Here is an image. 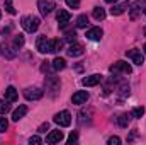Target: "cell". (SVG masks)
<instances>
[{
	"label": "cell",
	"instance_id": "1",
	"mask_svg": "<svg viewBox=\"0 0 146 145\" xmlns=\"http://www.w3.org/2000/svg\"><path fill=\"white\" fill-rule=\"evenodd\" d=\"M21 24H22V28H24L26 33H36L37 29H39L41 21H39V17H34V15H26V17H22Z\"/></svg>",
	"mask_w": 146,
	"mask_h": 145
},
{
	"label": "cell",
	"instance_id": "2",
	"mask_svg": "<svg viewBox=\"0 0 146 145\" xmlns=\"http://www.w3.org/2000/svg\"><path fill=\"white\" fill-rule=\"evenodd\" d=\"M44 82H46V91L49 92L51 97H54L58 94V91H60V85H61L60 84V79L58 77H53V75H48Z\"/></svg>",
	"mask_w": 146,
	"mask_h": 145
},
{
	"label": "cell",
	"instance_id": "3",
	"mask_svg": "<svg viewBox=\"0 0 146 145\" xmlns=\"http://www.w3.org/2000/svg\"><path fill=\"white\" fill-rule=\"evenodd\" d=\"M109 72L114 73V75H117V73H126V75H127V73L133 72V67H131L129 63H126V62L121 60V62H115L114 65H110Z\"/></svg>",
	"mask_w": 146,
	"mask_h": 145
},
{
	"label": "cell",
	"instance_id": "4",
	"mask_svg": "<svg viewBox=\"0 0 146 145\" xmlns=\"http://www.w3.org/2000/svg\"><path fill=\"white\" fill-rule=\"evenodd\" d=\"M53 121H54L56 125L63 126V128H65V126H70V125H72V114H70L68 111H60V113L54 114Z\"/></svg>",
	"mask_w": 146,
	"mask_h": 145
},
{
	"label": "cell",
	"instance_id": "5",
	"mask_svg": "<svg viewBox=\"0 0 146 145\" xmlns=\"http://www.w3.org/2000/svg\"><path fill=\"white\" fill-rule=\"evenodd\" d=\"M37 9L42 15H48L53 12V9H56V2L54 0H37Z\"/></svg>",
	"mask_w": 146,
	"mask_h": 145
},
{
	"label": "cell",
	"instance_id": "6",
	"mask_svg": "<svg viewBox=\"0 0 146 145\" xmlns=\"http://www.w3.org/2000/svg\"><path fill=\"white\" fill-rule=\"evenodd\" d=\"M24 96H26V99H29V101H37V99H41V97L44 96V91L39 89V87H29V89L24 91Z\"/></svg>",
	"mask_w": 146,
	"mask_h": 145
},
{
	"label": "cell",
	"instance_id": "7",
	"mask_svg": "<svg viewBox=\"0 0 146 145\" xmlns=\"http://www.w3.org/2000/svg\"><path fill=\"white\" fill-rule=\"evenodd\" d=\"M126 56H127V58H131V60H133V63H136V65H143V63H145L143 53H141L139 50H129V51L126 53Z\"/></svg>",
	"mask_w": 146,
	"mask_h": 145
},
{
	"label": "cell",
	"instance_id": "8",
	"mask_svg": "<svg viewBox=\"0 0 146 145\" xmlns=\"http://www.w3.org/2000/svg\"><path fill=\"white\" fill-rule=\"evenodd\" d=\"M100 82H102V75H100V73H94V75L85 77V79L82 80V84H83L85 87H94V85H97V84H100Z\"/></svg>",
	"mask_w": 146,
	"mask_h": 145
},
{
	"label": "cell",
	"instance_id": "9",
	"mask_svg": "<svg viewBox=\"0 0 146 145\" xmlns=\"http://www.w3.org/2000/svg\"><path fill=\"white\" fill-rule=\"evenodd\" d=\"M63 140V132L60 130H51L49 135L46 137V144H60Z\"/></svg>",
	"mask_w": 146,
	"mask_h": 145
},
{
	"label": "cell",
	"instance_id": "10",
	"mask_svg": "<svg viewBox=\"0 0 146 145\" xmlns=\"http://www.w3.org/2000/svg\"><path fill=\"white\" fill-rule=\"evenodd\" d=\"M49 43H51V39H48L46 36H39L37 38V51H41V53H49Z\"/></svg>",
	"mask_w": 146,
	"mask_h": 145
},
{
	"label": "cell",
	"instance_id": "11",
	"mask_svg": "<svg viewBox=\"0 0 146 145\" xmlns=\"http://www.w3.org/2000/svg\"><path fill=\"white\" fill-rule=\"evenodd\" d=\"M87 99H88V92L87 91H76L72 96L73 104H83V103H87Z\"/></svg>",
	"mask_w": 146,
	"mask_h": 145
},
{
	"label": "cell",
	"instance_id": "12",
	"mask_svg": "<svg viewBox=\"0 0 146 145\" xmlns=\"http://www.w3.org/2000/svg\"><path fill=\"white\" fill-rule=\"evenodd\" d=\"M83 51H85V48H83V44H80V43L70 44L68 50H66V53H68L70 56H80V55H83Z\"/></svg>",
	"mask_w": 146,
	"mask_h": 145
},
{
	"label": "cell",
	"instance_id": "13",
	"mask_svg": "<svg viewBox=\"0 0 146 145\" xmlns=\"http://www.w3.org/2000/svg\"><path fill=\"white\" fill-rule=\"evenodd\" d=\"M104 34V31L100 29V28H90L88 31H87V38L88 39H92V41H99L100 38Z\"/></svg>",
	"mask_w": 146,
	"mask_h": 145
},
{
	"label": "cell",
	"instance_id": "14",
	"mask_svg": "<svg viewBox=\"0 0 146 145\" xmlns=\"http://www.w3.org/2000/svg\"><path fill=\"white\" fill-rule=\"evenodd\" d=\"M70 12H66V10H58V15H56V19H58V22H60V26L61 28H65L68 22H70Z\"/></svg>",
	"mask_w": 146,
	"mask_h": 145
},
{
	"label": "cell",
	"instance_id": "15",
	"mask_svg": "<svg viewBox=\"0 0 146 145\" xmlns=\"http://www.w3.org/2000/svg\"><path fill=\"white\" fill-rule=\"evenodd\" d=\"M51 67H53V70H54V72H60V70H65V68H66V62H65V58L56 56V58L53 60Z\"/></svg>",
	"mask_w": 146,
	"mask_h": 145
},
{
	"label": "cell",
	"instance_id": "16",
	"mask_svg": "<svg viewBox=\"0 0 146 145\" xmlns=\"http://www.w3.org/2000/svg\"><path fill=\"white\" fill-rule=\"evenodd\" d=\"M126 9H129V3H127V2H124V3H115V5L110 9V14H112V15H121V14H124Z\"/></svg>",
	"mask_w": 146,
	"mask_h": 145
},
{
	"label": "cell",
	"instance_id": "17",
	"mask_svg": "<svg viewBox=\"0 0 146 145\" xmlns=\"http://www.w3.org/2000/svg\"><path fill=\"white\" fill-rule=\"evenodd\" d=\"M17 91H15V87H7L5 89V101H9V103H15L17 101Z\"/></svg>",
	"mask_w": 146,
	"mask_h": 145
},
{
	"label": "cell",
	"instance_id": "18",
	"mask_svg": "<svg viewBox=\"0 0 146 145\" xmlns=\"http://www.w3.org/2000/svg\"><path fill=\"white\" fill-rule=\"evenodd\" d=\"M26 113H27V106H19L17 109H14V113H12V119L14 121H19V119H22L24 116H26Z\"/></svg>",
	"mask_w": 146,
	"mask_h": 145
},
{
	"label": "cell",
	"instance_id": "19",
	"mask_svg": "<svg viewBox=\"0 0 146 145\" xmlns=\"http://www.w3.org/2000/svg\"><path fill=\"white\" fill-rule=\"evenodd\" d=\"M61 46H63V39H51V43H49V53L60 51Z\"/></svg>",
	"mask_w": 146,
	"mask_h": 145
},
{
	"label": "cell",
	"instance_id": "20",
	"mask_svg": "<svg viewBox=\"0 0 146 145\" xmlns=\"http://www.w3.org/2000/svg\"><path fill=\"white\" fill-rule=\"evenodd\" d=\"M22 46H24V36L22 34H15L14 41H12V50H19Z\"/></svg>",
	"mask_w": 146,
	"mask_h": 145
},
{
	"label": "cell",
	"instance_id": "21",
	"mask_svg": "<svg viewBox=\"0 0 146 145\" xmlns=\"http://www.w3.org/2000/svg\"><path fill=\"white\" fill-rule=\"evenodd\" d=\"M139 12H141V0H138V2L133 3V7H131V19L134 21V19L138 17Z\"/></svg>",
	"mask_w": 146,
	"mask_h": 145
},
{
	"label": "cell",
	"instance_id": "22",
	"mask_svg": "<svg viewBox=\"0 0 146 145\" xmlns=\"http://www.w3.org/2000/svg\"><path fill=\"white\" fill-rule=\"evenodd\" d=\"M92 15H94V19H97V21H104V19H106V10H104L102 7H95L94 12H92Z\"/></svg>",
	"mask_w": 146,
	"mask_h": 145
},
{
	"label": "cell",
	"instance_id": "23",
	"mask_svg": "<svg viewBox=\"0 0 146 145\" xmlns=\"http://www.w3.org/2000/svg\"><path fill=\"white\" fill-rule=\"evenodd\" d=\"M117 123H119L121 128H127V125H129V114H121L119 119H117Z\"/></svg>",
	"mask_w": 146,
	"mask_h": 145
},
{
	"label": "cell",
	"instance_id": "24",
	"mask_svg": "<svg viewBox=\"0 0 146 145\" xmlns=\"http://www.w3.org/2000/svg\"><path fill=\"white\" fill-rule=\"evenodd\" d=\"M87 24H88V17H87L85 14H82V15L76 19V28H87Z\"/></svg>",
	"mask_w": 146,
	"mask_h": 145
},
{
	"label": "cell",
	"instance_id": "25",
	"mask_svg": "<svg viewBox=\"0 0 146 145\" xmlns=\"http://www.w3.org/2000/svg\"><path fill=\"white\" fill-rule=\"evenodd\" d=\"M5 10H7L9 14H12V15L17 12V10L14 9V3H12V0H5Z\"/></svg>",
	"mask_w": 146,
	"mask_h": 145
},
{
	"label": "cell",
	"instance_id": "26",
	"mask_svg": "<svg viewBox=\"0 0 146 145\" xmlns=\"http://www.w3.org/2000/svg\"><path fill=\"white\" fill-rule=\"evenodd\" d=\"M131 114H133L134 118H141V116L145 114V108H143V106H141V108H134V109H133V113H131Z\"/></svg>",
	"mask_w": 146,
	"mask_h": 145
},
{
	"label": "cell",
	"instance_id": "27",
	"mask_svg": "<svg viewBox=\"0 0 146 145\" xmlns=\"http://www.w3.org/2000/svg\"><path fill=\"white\" fill-rule=\"evenodd\" d=\"M10 111V106L5 104V101H0V114H7Z\"/></svg>",
	"mask_w": 146,
	"mask_h": 145
},
{
	"label": "cell",
	"instance_id": "28",
	"mask_svg": "<svg viewBox=\"0 0 146 145\" xmlns=\"http://www.w3.org/2000/svg\"><path fill=\"white\" fill-rule=\"evenodd\" d=\"M7 128H9V121L3 116H0V132H5Z\"/></svg>",
	"mask_w": 146,
	"mask_h": 145
},
{
	"label": "cell",
	"instance_id": "29",
	"mask_svg": "<svg viewBox=\"0 0 146 145\" xmlns=\"http://www.w3.org/2000/svg\"><path fill=\"white\" fill-rule=\"evenodd\" d=\"M66 5L70 9H78L80 7V0H66Z\"/></svg>",
	"mask_w": 146,
	"mask_h": 145
},
{
	"label": "cell",
	"instance_id": "30",
	"mask_svg": "<svg viewBox=\"0 0 146 145\" xmlns=\"http://www.w3.org/2000/svg\"><path fill=\"white\" fill-rule=\"evenodd\" d=\"M107 144L109 145H119L121 144V138H119V137H110L109 140H107Z\"/></svg>",
	"mask_w": 146,
	"mask_h": 145
},
{
	"label": "cell",
	"instance_id": "31",
	"mask_svg": "<svg viewBox=\"0 0 146 145\" xmlns=\"http://www.w3.org/2000/svg\"><path fill=\"white\" fill-rule=\"evenodd\" d=\"M75 39H76V33H75V31H68V33H66V41L72 43V41H75Z\"/></svg>",
	"mask_w": 146,
	"mask_h": 145
},
{
	"label": "cell",
	"instance_id": "32",
	"mask_svg": "<svg viewBox=\"0 0 146 145\" xmlns=\"http://www.w3.org/2000/svg\"><path fill=\"white\" fill-rule=\"evenodd\" d=\"M76 140H78V133H76V132H72L70 137H68V144H73V142H76Z\"/></svg>",
	"mask_w": 146,
	"mask_h": 145
},
{
	"label": "cell",
	"instance_id": "33",
	"mask_svg": "<svg viewBox=\"0 0 146 145\" xmlns=\"http://www.w3.org/2000/svg\"><path fill=\"white\" fill-rule=\"evenodd\" d=\"M41 142H42V140H41L37 135H34V137H31V138H29V144H41Z\"/></svg>",
	"mask_w": 146,
	"mask_h": 145
},
{
	"label": "cell",
	"instance_id": "34",
	"mask_svg": "<svg viewBox=\"0 0 146 145\" xmlns=\"http://www.w3.org/2000/svg\"><path fill=\"white\" fill-rule=\"evenodd\" d=\"M44 130H48V123H42V125L39 126V132H44Z\"/></svg>",
	"mask_w": 146,
	"mask_h": 145
},
{
	"label": "cell",
	"instance_id": "35",
	"mask_svg": "<svg viewBox=\"0 0 146 145\" xmlns=\"http://www.w3.org/2000/svg\"><path fill=\"white\" fill-rule=\"evenodd\" d=\"M107 3H114V2H117V0H106Z\"/></svg>",
	"mask_w": 146,
	"mask_h": 145
},
{
	"label": "cell",
	"instance_id": "36",
	"mask_svg": "<svg viewBox=\"0 0 146 145\" xmlns=\"http://www.w3.org/2000/svg\"><path fill=\"white\" fill-rule=\"evenodd\" d=\"M143 50H145V53H146V43H145V46H143Z\"/></svg>",
	"mask_w": 146,
	"mask_h": 145
},
{
	"label": "cell",
	"instance_id": "37",
	"mask_svg": "<svg viewBox=\"0 0 146 145\" xmlns=\"http://www.w3.org/2000/svg\"><path fill=\"white\" fill-rule=\"evenodd\" d=\"M143 12H145V14H146V9H143Z\"/></svg>",
	"mask_w": 146,
	"mask_h": 145
},
{
	"label": "cell",
	"instance_id": "38",
	"mask_svg": "<svg viewBox=\"0 0 146 145\" xmlns=\"http://www.w3.org/2000/svg\"><path fill=\"white\" fill-rule=\"evenodd\" d=\"M0 17H2V10H0Z\"/></svg>",
	"mask_w": 146,
	"mask_h": 145
},
{
	"label": "cell",
	"instance_id": "39",
	"mask_svg": "<svg viewBox=\"0 0 146 145\" xmlns=\"http://www.w3.org/2000/svg\"><path fill=\"white\" fill-rule=\"evenodd\" d=\"M145 34H146V29H145Z\"/></svg>",
	"mask_w": 146,
	"mask_h": 145
},
{
	"label": "cell",
	"instance_id": "40",
	"mask_svg": "<svg viewBox=\"0 0 146 145\" xmlns=\"http://www.w3.org/2000/svg\"><path fill=\"white\" fill-rule=\"evenodd\" d=\"M145 2H146V0H145Z\"/></svg>",
	"mask_w": 146,
	"mask_h": 145
}]
</instances>
